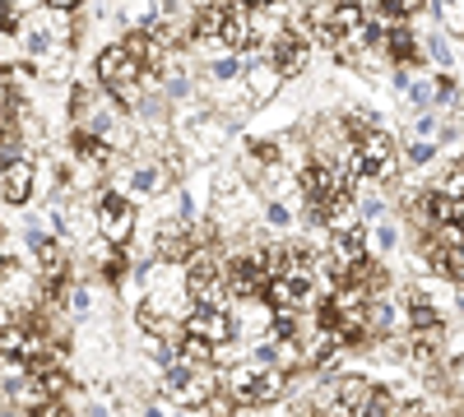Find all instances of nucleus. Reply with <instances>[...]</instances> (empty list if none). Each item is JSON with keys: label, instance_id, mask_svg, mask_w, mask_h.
<instances>
[{"label": "nucleus", "instance_id": "nucleus-1", "mask_svg": "<svg viewBox=\"0 0 464 417\" xmlns=\"http://www.w3.org/2000/svg\"><path fill=\"white\" fill-rule=\"evenodd\" d=\"M400 172V148L385 130H372L367 139L353 144V158H348V176L353 181H391Z\"/></svg>", "mask_w": 464, "mask_h": 417}, {"label": "nucleus", "instance_id": "nucleus-2", "mask_svg": "<svg viewBox=\"0 0 464 417\" xmlns=\"http://www.w3.org/2000/svg\"><path fill=\"white\" fill-rule=\"evenodd\" d=\"M98 237L107 246H126L135 237V209L121 191H107L98 195Z\"/></svg>", "mask_w": 464, "mask_h": 417}, {"label": "nucleus", "instance_id": "nucleus-3", "mask_svg": "<svg viewBox=\"0 0 464 417\" xmlns=\"http://www.w3.org/2000/svg\"><path fill=\"white\" fill-rule=\"evenodd\" d=\"M227 316H232V334L251 338V344H260V338L275 334V307H269L265 297H242V301H232Z\"/></svg>", "mask_w": 464, "mask_h": 417}, {"label": "nucleus", "instance_id": "nucleus-4", "mask_svg": "<svg viewBox=\"0 0 464 417\" xmlns=\"http://www.w3.org/2000/svg\"><path fill=\"white\" fill-rule=\"evenodd\" d=\"M144 80V65L116 43V47H107V52H98V84L107 89V93H116V89H126V84H140Z\"/></svg>", "mask_w": 464, "mask_h": 417}, {"label": "nucleus", "instance_id": "nucleus-5", "mask_svg": "<svg viewBox=\"0 0 464 417\" xmlns=\"http://www.w3.org/2000/svg\"><path fill=\"white\" fill-rule=\"evenodd\" d=\"M181 334H190V338H200V344H209V348H227L232 338V316L227 311H214V307H196L186 320H181Z\"/></svg>", "mask_w": 464, "mask_h": 417}, {"label": "nucleus", "instance_id": "nucleus-6", "mask_svg": "<svg viewBox=\"0 0 464 417\" xmlns=\"http://www.w3.org/2000/svg\"><path fill=\"white\" fill-rule=\"evenodd\" d=\"M33 191H37V167L28 158L0 167V200H5V204H28Z\"/></svg>", "mask_w": 464, "mask_h": 417}, {"label": "nucleus", "instance_id": "nucleus-7", "mask_svg": "<svg viewBox=\"0 0 464 417\" xmlns=\"http://www.w3.org/2000/svg\"><path fill=\"white\" fill-rule=\"evenodd\" d=\"M288 37V14L279 5H256L251 10V43L256 47H279Z\"/></svg>", "mask_w": 464, "mask_h": 417}, {"label": "nucleus", "instance_id": "nucleus-8", "mask_svg": "<svg viewBox=\"0 0 464 417\" xmlns=\"http://www.w3.org/2000/svg\"><path fill=\"white\" fill-rule=\"evenodd\" d=\"M168 176L172 172L163 163H135L130 176H126V191L140 195V200H159V195H168Z\"/></svg>", "mask_w": 464, "mask_h": 417}, {"label": "nucleus", "instance_id": "nucleus-9", "mask_svg": "<svg viewBox=\"0 0 464 417\" xmlns=\"http://www.w3.org/2000/svg\"><path fill=\"white\" fill-rule=\"evenodd\" d=\"M242 80H246V93H251L256 102H269V98L279 93V84H284V74H279L275 65H269V61H251V65H246V74H242Z\"/></svg>", "mask_w": 464, "mask_h": 417}, {"label": "nucleus", "instance_id": "nucleus-10", "mask_svg": "<svg viewBox=\"0 0 464 417\" xmlns=\"http://www.w3.org/2000/svg\"><path fill=\"white\" fill-rule=\"evenodd\" d=\"M5 403H14L19 412H37L43 403H52V394H47V385H43V375H33V371H28L19 385L5 390Z\"/></svg>", "mask_w": 464, "mask_h": 417}, {"label": "nucleus", "instance_id": "nucleus-11", "mask_svg": "<svg viewBox=\"0 0 464 417\" xmlns=\"http://www.w3.org/2000/svg\"><path fill=\"white\" fill-rule=\"evenodd\" d=\"M74 144V158H80L84 167H111V144L102 135H89V130H74L70 135Z\"/></svg>", "mask_w": 464, "mask_h": 417}, {"label": "nucleus", "instance_id": "nucleus-12", "mask_svg": "<svg viewBox=\"0 0 464 417\" xmlns=\"http://www.w3.org/2000/svg\"><path fill=\"white\" fill-rule=\"evenodd\" d=\"M269 56H275L269 65H275V70L284 74V80H293V74H302V65H306V43H297V37L288 33L279 47H269Z\"/></svg>", "mask_w": 464, "mask_h": 417}, {"label": "nucleus", "instance_id": "nucleus-13", "mask_svg": "<svg viewBox=\"0 0 464 417\" xmlns=\"http://www.w3.org/2000/svg\"><path fill=\"white\" fill-rule=\"evenodd\" d=\"M362 325H367V334H395V325H400V311H395V301H385V297H372L367 307H362Z\"/></svg>", "mask_w": 464, "mask_h": 417}, {"label": "nucleus", "instance_id": "nucleus-14", "mask_svg": "<svg viewBox=\"0 0 464 417\" xmlns=\"http://www.w3.org/2000/svg\"><path fill=\"white\" fill-rule=\"evenodd\" d=\"M367 394H372V381H362V375H339V381L330 385V399L343 403L348 412H358L367 403Z\"/></svg>", "mask_w": 464, "mask_h": 417}, {"label": "nucleus", "instance_id": "nucleus-15", "mask_svg": "<svg viewBox=\"0 0 464 417\" xmlns=\"http://www.w3.org/2000/svg\"><path fill=\"white\" fill-rule=\"evenodd\" d=\"M121 19H126L130 28L159 24V0H121Z\"/></svg>", "mask_w": 464, "mask_h": 417}, {"label": "nucleus", "instance_id": "nucleus-16", "mask_svg": "<svg viewBox=\"0 0 464 417\" xmlns=\"http://www.w3.org/2000/svg\"><path fill=\"white\" fill-rule=\"evenodd\" d=\"M437 195H450V200H464V163H450L437 181Z\"/></svg>", "mask_w": 464, "mask_h": 417}, {"label": "nucleus", "instance_id": "nucleus-17", "mask_svg": "<svg viewBox=\"0 0 464 417\" xmlns=\"http://www.w3.org/2000/svg\"><path fill=\"white\" fill-rule=\"evenodd\" d=\"M209 70H214V80H218V84H227V80H237V74H246V65H242V56H237V52H223Z\"/></svg>", "mask_w": 464, "mask_h": 417}, {"label": "nucleus", "instance_id": "nucleus-18", "mask_svg": "<svg viewBox=\"0 0 464 417\" xmlns=\"http://www.w3.org/2000/svg\"><path fill=\"white\" fill-rule=\"evenodd\" d=\"M102 279H107V283H121V279H126V246H111V251H107Z\"/></svg>", "mask_w": 464, "mask_h": 417}, {"label": "nucleus", "instance_id": "nucleus-19", "mask_svg": "<svg viewBox=\"0 0 464 417\" xmlns=\"http://www.w3.org/2000/svg\"><path fill=\"white\" fill-rule=\"evenodd\" d=\"M432 158H437V144H432V139H413L409 154H404L409 167H422V163H432Z\"/></svg>", "mask_w": 464, "mask_h": 417}, {"label": "nucleus", "instance_id": "nucleus-20", "mask_svg": "<svg viewBox=\"0 0 464 417\" xmlns=\"http://www.w3.org/2000/svg\"><path fill=\"white\" fill-rule=\"evenodd\" d=\"M232 412H237V399H232V394H214L209 403H205V417H232Z\"/></svg>", "mask_w": 464, "mask_h": 417}, {"label": "nucleus", "instance_id": "nucleus-21", "mask_svg": "<svg viewBox=\"0 0 464 417\" xmlns=\"http://www.w3.org/2000/svg\"><path fill=\"white\" fill-rule=\"evenodd\" d=\"M432 98H437V89H432V84H409V102L418 107V117L432 107Z\"/></svg>", "mask_w": 464, "mask_h": 417}, {"label": "nucleus", "instance_id": "nucleus-22", "mask_svg": "<svg viewBox=\"0 0 464 417\" xmlns=\"http://www.w3.org/2000/svg\"><path fill=\"white\" fill-rule=\"evenodd\" d=\"M65 307H70L74 316H84V311L93 307V297H89V288H70V292H65Z\"/></svg>", "mask_w": 464, "mask_h": 417}, {"label": "nucleus", "instance_id": "nucleus-23", "mask_svg": "<svg viewBox=\"0 0 464 417\" xmlns=\"http://www.w3.org/2000/svg\"><path fill=\"white\" fill-rule=\"evenodd\" d=\"M265 223H269V227H288V223H293V218H288V204L269 200V204H265Z\"/></svg>", "mask_w": 464, "mask_h": 417}, {"label": "nucleus", "instance_id": "nucleus-24", "mask_svg": "<svg viewBox=\"0 0 464 417\" xmlns=\"http://www.w3.org/2000/svg\"><path fill=\"white\" fill-rule=\"evenodd\" d=\"M28 417H74V408H70L65 399H52V403H43V408L28 412Z\"/></svg>", "mask_w": 464, "mask_h": 417}, {"label": "nucleus", "instance_id": "nucleus-25", "mask_svg": "<svg viewBox=\"0 0 464 417\" xmlns=\"http://www.w3.org/2000/svg\"><path fill=\"white\" fill-rule=\"evenodd\" d=\"M428 47H432V61H437V65H450V61H455V56H450V43H446V37H432Z\"/></svg>", "mask_w": 464, "mask_h": 417}, {"label": "nucleus", "instance_id": "nucleus-26", "mask_svg": "<svg viewBox=\"0 0 464 417\" xmlns=\"http://www.w3.org/2000/svg\"><path fill=\"white\" fill-rule=\"evenodd\" d=\"M0 28H5V33H10V28H19V10L10 5V0H0Z\"/></svg>", "mask_w": 464, "mask_h": 417}, {"label": "nucleus", "instance_id": "nucleus-27", "mask_svg": "<svg viewBox=\"0 0 464 417\" xmlns=\"http://www.w3.org/2000/svg\"><path fill=\"white\" fill-rule=\"evenodd\" d=\"M80 5H84V0H47V10H61V14H74Z\"/></svg>", "mask_w": 464, "mask_h": 417}, {"label": "nucleus", "instance_id": "nucleus-28", "mask_svg": "<svg viewBox=\"0 0 464 417\" xmlns=\"http://www.w3.org/2000/svg\"><path fill=\"white\" fill-rule=\"evenodd\" d=\"M446 14H450V24L464 33V0H455V5H446Z\"/></svg>", "mask_w": 464, "mask_h": 417}, {"label": "nucleus", "instance_id": "nucleus-29", "mask_svg": "<svg viewBox=\"0 0 464 417\" xmlns=\"http://www.w3.org/2000/svg\"><path fill=\"white\" fill-rule=\"evenodd\" d=\"M376 242H381V251H391L400 237H395V227H381V232H376Z\"/></svg>", "mask_w": 464, "mask_h": 417}, {"label": "nucleus", "instance_id": "nucleus-30", "mask_svg": "<svg viewBox=\"0 0 464 417\" xmlns=\"http://www.w3.org/2000/svg\"><path fill=\"white\" fill-rule=\"evenodd\" d=\"M196 5H200V10H227L232 0H196Z\"/></svg>", "mask_w": 464, "mask_h": 417}, {"label": "nucleus", "instance_id": "nucleus-31", "mask_svg": "<svg viewBox=\"0 0 464 417\" xmlns=\"http://www.w3.org/2000/svg\"><path fill=\"white\" fill-rule=\"evenodd\" d=\"M144 417H163V408H153V403H149V408H144Z\"/></svg>", "mask_w": 464, "mask_h": 417}]
</instances>
